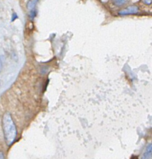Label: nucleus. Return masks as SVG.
<instances>
[{"label":"nucleus","mask_w":152,"mask_h":159,"mask_svg":"<svg viewBox=\"0 0 152 159\" xmlns=\"http://www.w3.org/2000/svg\"><path fill=\"white\" fill-rule=\"evenodd\" d=\"M2 61H1V59H0V70L2 69Z\"/></svg>","instance_id":"nucleus-9"},{"label":"nucleus","mask_w":152,"mask_h":159,"mask_svg":"<svg viewBox=\"0 0 152 159\" xmlns=\"http://www.w3.org/2000/svg\"><path fill=\"white\" fill-rule=\"evenodd\" d=\"M2 129L6 143L8 146H11L17 137V130L10 113H6L3 115Z\"/></svg>","instance_id":"nucleus-1"},{"label":"nucleus","mask_w":152,"mask_h":159,"mask_svg":"<svg viewBox=\"0 0 152 159\" xmlns=\"http://www.w3.org/2000/svg\"><path fill=\"white\" fill-rule=\"evenodd\" d=\"M143 2L144 4H146V5L149 6L150 4H152V0H143Z\"/></svg>","instance_id":"nucleus-7"},{"label":"nucleus","mask_w":152,"mask_h":159,"mask_svg":"<svg viewBox=\"0 0 152 159\" xmlns=\"http://www.w3.org/2000/svg\"><path fill=\"white\" fill-rule=\"evenodd\" d=\"M152 158V143H150L146 146L144 152L141 154V159H151Z\"/></svg>","instance_id":"nucleus-4"},{"label":"nucleus","mask_w":152,"mask_h":159,"mask_svg":"<svg viewBox=\"0 0 152 159\" xmlns=\"http://www.w3.org/2000/svg\"><path fill=\"white\" fill-rule=\"evenodd\" d=\"M17 18H18V16H17V13H13V15H12V20H11V21L13 22V21H14V20H17Z\"/></svg>","instance_id":"nucleus-6"},{"label":"nucleus","mask_w":152,"mask_h":159,"mask_svg":"<svg viewBox=\"0 0 152 159\" xmlns=\"http://www.w3.org/2000/svg\"><path fill=\"white\" fill-rule=\"evenodd\" d=\"M138 12H139V8L137 6H128L120 10L119 12V14L121 16L134 15V14H137Z\"/></svg>","instance_id":"nucleus-3"},{"label":"nucleus","mask_w":152,"mask_h":159,"mask_svg":"<svg viewBox=\"0 0 152 159\" xmlns=\"http://www.w3.org/2000/svg\"><path fill=\"white\" fill-rule=\"evenodd\" d=\"M127 0H113V2H114L115 5L117 6H121L124 5L127 2Z\"/></svg>","instance_id":"nucleus-5"},{"label":"nucleus","mask_w":152,"mask_h":159,"mask_svg":"<svg viewBox=\"0 0 152 159\" xmlns=\"http://www.w3.org/2000/svg\"><path fill=\"white\" fill-rule=\"evenodd\" d=\"M38 1L39 0H29V2L26 4V7H27V10H29V17L31 20L36 17L37 16V5L38 3Z\"/></svg>","instance_id":"nucleus-2"},{"label":"nucleus","mask_w":152,"mask_h":159,"mask_svg":"<svg viewBox=\"0 0 152 159\" xmlns=\"http://www.w3.org/2000/svg\"><path fill=\"white\" fill-rule=\"evenodd\" d=\"M0 159H5V156H4L3 152L0 151Z\"/></svg>","instance_id":"nucleus-8"}]
</instances>
